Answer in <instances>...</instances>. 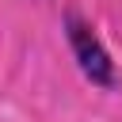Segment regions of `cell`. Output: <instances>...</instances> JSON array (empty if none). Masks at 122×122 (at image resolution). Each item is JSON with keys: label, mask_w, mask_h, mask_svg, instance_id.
Returning <instances> with one entry per match:
<instances>
[{"label": "cell", "mask_w": 122, "mask_h": 122, "mask_svg": "<svg viewBox=\"0 0 122 122\" xmlns=\"http://www.w3.org/2000/svg\"><path fill=\"white\" fill-rule=\"evenodd\" d=\"M61 30H65V38H69V50H72L80 72H84L95 88H114V84H118V69H114L111 50H107L103 38L95 34V27H92L80 11H65V15H61Z\"/></svg>", "instance_id": "6da1fadb"}]
</instances>
